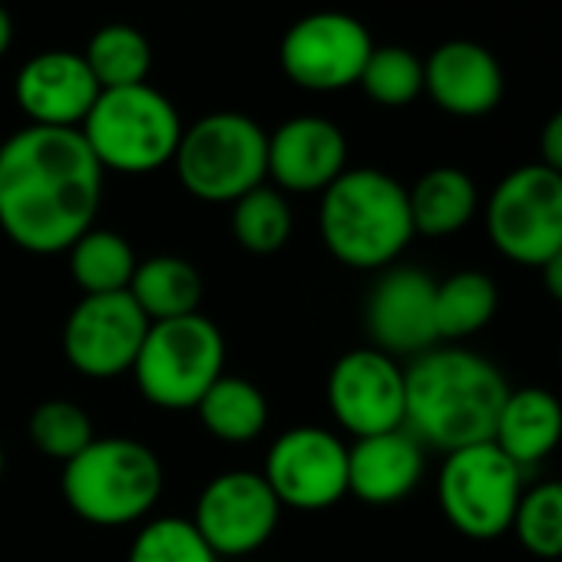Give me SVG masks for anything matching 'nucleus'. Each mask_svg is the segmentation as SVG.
<instances>
[{"label":"nucleus","instance_id":"f257e3e1","mask_svg":"<svg viewBox=\"0 0 562 562\" xmlns=\"http://www.w3.org/2000/svg\"><path fill=\"white\" fill-rule=\"evenodd\" d=\"M103 166L80 130L27 126L0 143V228L31 255H60L93 228Z\"/></svg>","mask_w":562,"mask_h":562},{"label":"nucleus","instance_id":"f03ea898","mask_svg":"<svg viewBox=\"0 0 562 562\" xmlns=\"http://www.w3.org/2000/svg\"><path fill=\"white\" fill-rule=\"evenodd\" d=\"M404 430L443 453L493 440L509 394L493 361L467 348H430L404 368Z\"/></svg>","mask_w":562,"mask_h":562},{"label":"nucleus","instance_id":"7ed1b4c3","mask_svg":"<svg viewBox=\"0 0 562 562\" xmlns=\"http://www.w3.org/2000/svg\"><path fill=\"white\" fill-rule=\"evenodd\" d=\"M318 228L331 258L358 271L391 268L417 235L407 189L381 169H345L322 192Z\"/></svg>","mask_w":562,"mask_h":562},{"label":"nucleus","instance_id":"20e7f679","mask_svg":"<svg viewBox=\"0 0 562 562\" xmlns=\"http://www.w3.org/2000/svg\"><path fill=\"white\" fill-rule=\"evenodd\" d=\"M64 499L90 526L120 529L143 522L166 486L159 457L133 437H97L64 463Z\"/></svg>","mask_w":562,"mask_h":562},{"label":"nucleus","instance_id":"39448f33","mask_svg":"<svg viewBox=\"0 0 562 562\" xmlns=\"http://www.w3.org/2000/svg\"><path fill=\"white\" fill-rule=\"evenodd\" d=\"M182 130L172 100L149 83H136L103 90L80 126V136L103 172L146 176L172 162Z\"/></svg>","mask_w":562,"mask_h":562},{"label":"nucleus","instance_id":"423d86ee","mask_svg":"<svg viewBox=\"0 0 562 562\" xmlns=\"http://www.w3.org/2000/svg\"><path fill=\"white\" fill-rule=\"evenodd\" d=\"M176 176L199 202H238L268 179V133L245 113H209L182 130Z\"/></svg>","mask_w":562,"mask_h":562},{"label":"nucleus","instance_id":"0eeeda50","mask_svg":"<svg viewBox=\"0 0 562 562\" xmlns=\"http://www.w3.org/2000/svg\"><path fill=\"white\" fill-rule=\"evenodd\" d=\"M130 374L153 407L195 411L205 391L225 374V338L202 312L153 322Z\"/></svg>","mask_w":562,"mask_h":562},{"label":"nucleus","instance_id":"6e6552de","mask_svg":"<svg viewBox=\"0 0 562 562\" xmlns=\"http://www.w3.org/2000/svg\"><path fill=\"white\" fill-rule=\"evenodd\" d=\"M447 522L476 542L499 539L513 529L522 496V470L493 443H473L447 453L437 480Z\"/></svg>","mask_w":562,"mask_h":562},{"label":"nucleus","instance_id":"1a4fd4ad","mask_svg":"<svg viewBox=\"0 0 562 562\" xmlns=\"http://www.w3.org/2000/svg\"><path fill=\"white\" fill-rule=\"evenodd\" d=\"M493 248L529 268H542L562 248V176L542 162L506 172L486 202Z\"/></svg>","mask_w":562,"mask_h":562},{"label":"nucleus","instance_id":"9d476101","mask_svg":"<svg viewBox=\"0 0 562 562\" xmlns=\"http://www.w3.org/2000/svg\"><path fill=\"white\" fill-rule=\"evenodd\" d=\"M261 476L281 509H331L348 496V447L338 434L325 427H292L268 447Z\"/></svg>","mask_w":562,"mask_h":562},{"label":"nucleus","instance_id":"9b49d317","mask_svg":"<svg viewBox=\"0 0 562 562\" xmlns=\"http://www.w3.org/2000/svg\"><path fill=\"white\" fill-rule=\"evenodd\" d=\"M374 50L368 27L341 11H318L302 18L281 37V70L305 90L331 93L355 87Z\"/></svg>","mask_w":562,"mask_h":562},{"label":"nucleus","instance_id":"f8f14e48","mask_svg":"<svg viewBox=\"0 0 562 562\" xmlns=\"http://www.w3.org/2000/svg\"><path fill=\"white\" fill-rule=\"evenodd\" d=\"M149 318L130 292L83 295L64 325V355L90 381H113L133 371Z\"/></svg>","mask_w":562,"mask_h":562},{"label":"nucleus","instance_id":"ddd939ff","mask_svg":"<svg viewBox=\"0 0 562 562\" xmlns=\"http://www.w3.org/2000/svg\"><path fill=\"white\" fill-rule=\"evenodd\" d=\"M281 503L255 470H225L212 476L192 513V526L218 559L258 552L278 529Z\"/></svg>","mask_w":562,"mask_h":562},{"label":"nucleus","instance_id":"4468645a","mask_svg":"<svg viewBox=\"0 0 562 562\" xmlns=\"http://www.w3.org/2000/svg\"><path fill=\"white\" fill-rule=\"evenodd\" d=\"M328 407L355 440L404 427V368L378 348H358L335 361L328 374Z\"/></svg>","mask_w":562,"mask_h":562},{"label":"nucleus","instance_id":"2eb2a0df","mask_svg":"<svg viewBox=\"0 0 562 562\" xmlns=\"http://www.w3.org/2000/svg\"><path fill=\"white\" fill-rule=\"evenodd\" d=\"M371 348L391 358H417L437 348V281L414 265H391L364 302Z\"/></svg>","mask_w":562,"mask_h":562},{"label":"nucleus","instance_id":"dca6fc26","mask_svg":"<svg viewBox=\"0 0 562 562\" xmlns=\"http://www.w3.org/2000/svg\"><path fill=\"white\" fill-rule=\"evenodd\" d=\"M345 169L348 139L325 116L285 120L268 136V179L278 192H325Z\"/></svg>","mask_w":562,"mask_h":562},{"label":"nucleus","instance_id":"f3484780","mask_svg":"<svg viewBox=\"0 0 562 562\" xmlns=\"http://www.w3.org/2000/svg\"><path fill=\"white\" fill-rule=\"evenodd\" d=\"M100 83L83 54L47 50L27 60L14 80V97L31 126L80 130L100 97Z\"/></svg>","mask_w":562,"mask_h":562},{"label":"nucleus","instance_id":"a211bd4d","mask_svg":"<svg viewBox=\"0 0 562 562\" xmlns=\"http://www.w3.org/2000/svg\"><path fill=\"white\" fill-rule=\"evenodd\" d=\"M503 90L499 60L476 41H447L424 60V93L450 116H486L499 106Z\"/></svg>","mask_w":562,"mask_h":562},{"label":"nucleus","instance_id":"6ab92c4d","mask_svg":"<svg viewBox=\"0 0 562 562\" xmlns=\"http://www.w3.org/2000/svg\"><path fill=\"white\" fill-rule=\"evenodd\" d=\"M424 476V443L401 430L361 437L348 447V493L368 506H391Z\"/></svg>","mask_w":562,"mask_h":562},{"label":"nucleus","instance_id":"aec40b11","mask_svg":"<svg viewBox=\"0 0 562 562\" xmlns=\"http://www.w3.org/2000/svg\"><path fill=\"white\" fill-rule=\"evenodd\" d=\"M559 440H562V404L555 394H549L546 387H519L506 394L496 417L493 443L519 470L542 463L559 447Z\"/></svg>","mask_w":562,"mask_h":562},{"label":"nucleus","instance_id":"412c9836","mask_svg":"<svg viewBox=\"0 0 562 562\" xmlns=\"http://www.w3.org/2000/svg\"><path fill=\"white\" fill-rule=\"evenodd\" d=\"M139 312L153 322H172L195 315L202 305V274L189 258L179 255H153L143 258L133 271L130 289Z\"/></svg>","mask_w":562,"mask_h":562},{"label":"nucleus","instance_id":"4be33fe9","mask_svg":"<svg viewBox=\"0 0 562 562\" xmlns=\"http://www.w3.org/2000/svg\"><path fill=\"white\" fill-rule=\"evenodd\" d=\"M414 232L427 238H443L473 222L480 192L476 182L457 166H437L424 172L414 189H407Z\"/></svg>","mask_w":562,"mask_h":562},{"label":"nucleus","instance_id":"5701e85b","mask_svg":"<svg viewBox=\"0 0 562 562\" xmlns=\"http://www.w3.org/2000/svg\"><path fill=\"white\" fill-rule=\"evenodd\" d=\"M209 437L222 443H251L268 427V397L245 378L222 374L195 407Z\"/></svg>","mask_w":562,"mask_h":562},{"label":"nucleus","instance_id":"b1692460","mask_svg":"<svg viewBox=\"0 0 562 562\" xmlns=\"http://www.w3.org/2000/svg\"><path fill=\"white\" fill-rule=\"evenodd\" d=\"M70 278L83 295L126 292L139 265L133 245L113 228H90L70 245Z\"/></svg>","mask_w":562,"mask_h":562},{"label":"nucleus","instance_id":"393cba45","mask_svg":"<svg viewBox=\"0 0 562 562\" xmlns=\"http://www.w3.org/2000/svg\"><path fill=\"white\" fill-rule=\"evenodd\" d=\"M499 308V289L486 271H457L437 285V338L463 341L480 335Z\"/></svg>","mask_w":562,"mask_h":562},{"label":"nucleus","instance_id":"a878e982","mask_svg":"<svg viewBox=\"0 0 562 562\" xmlns=\"http://www.w3.org/2000/svg\"><path fill=\"white\" fill-rule=\"evenodd\" d=\"M232 238L251 251V255H274L289 245L295 215L285 199V192H278L274 186L261 182L258 189L245 192L238 202H232Z\"/></svg>","mask_w":562,"mask_h":562},{"label":"nucleus","instance_id":"bb28decb","mask_svg":"<svg viewBox=\"0 0 562 562\" xmlns=\"http://www.w3.org/2000/svg\"><path fill=\"white\" fill-rule=\"evenodd\" d=\"M83 60L93 70L100 90H120V87L146 83L153 67V50L136 27L106 24L90 37Z\"/></svg>","mask_w":562,"mask_h":562},{"label":"nucleus","instance_id":"cd10ccee","mask_svg":"<svg viewBox=\"0 0 562 562\" xmlns=\"http://www.w3.org/2000/svg\"><path fill=\"white\" fill-rule=\"evenodd\" d=\"M27 437L47 460L60 463H70L97 440L90 414L67 397H50L37 404L27 420Z\"/></svg>","mask_w":562,"mask_h":562},{"label":"nucleus","instance_id":"c85d7f7f","mask_svg":"<svg viewBox=\"0 0 562 562\" xmlns=\"http://www.w3.org/2000/svg\"><path fill=\"white\" fill-rule=\"evenodd\" d=\"M513 532L539 559L562 555V480H546L519 496Z\"/></svg>","mask_w":562,"mask_h":562},{"label":"nucleus","instance_id":"c756f323","mask_svg":"<svg viewBox=\"0 0 562 562\" xmlns=\"http://www.w3.org/2000/svg\"><path fill=\"white\" fill-rule=\"evenodd\" d=\"M126 562H218L212 546L186 516H159L143 522L130 542Z\"/></svg>","mask_w":562,"mask_h":562},{"label":"nucleus","instance_id":"7c9ffc66","mask_svg":"<svg viewBox=\"0 0 562 562\" xmlns=\"http://www.w3.org/2000/svg\"><path fill=\"white\" fill-rule=\"evenodd\" d=\"M358 83L381 106H407L424 93V60L407 47H374Z\"/></svg>","mask_w":562,"mask_h":562},{"label":"nucleus","instance_id":"2f4dec72","mask_svg":"<svg viewBox=\"0 0 562 562\" xmlns=\"http://www.w3.org/2000/svg\"><path fill=\"white\" fill-rule=\"evenodd\" d=\"M539 162L562 176V106L546 120L539 133Z\"/></svg>","mask_w":562,"mask_h":562},{"label":"nucleus","instance_id":"473e14b6","mask_svg":"<svg viewBox=\"0 0 562 562\" xmlns=\"http://www.w3.org/2000/svg\"><path fill=\"white\" fill-rule=\"evenodd\" d=\"M542 285H546L549 299L562 305V248L542 265Z\"/></svg>","mask_w":562,"mask_h":562},{"label":"nucleus","instance_id":"72a5a7b5","mask_svg":"<svg viewBox=\"0 0 562 562\" xmlns=\"http://www.w3.org/2000/svg\"><path fill=\"white\" fill-rule=\"evenodd\" d=\"M11 41H14V24H11V14L0 8V57L8 54Z\"/></svg>","mask_w":562,"mask_h":562},{"label":"nucleus","instance_id":"f704fd0d","mask_svg":"<svg viewBox=\"0 0 562 562\" xmlns=\"http://www.w3.org/2000/svg\"><path fill=\"white\" fill-rule=\"evenodd\" d=\"M4 470H8V453H4V447H0V476H4Z\"/></svg>","mask_w":562,"mask_h":562},{"label":"nucleus","instance_id":"c9c22d12","mask_svg":"<svg viewBox=\"0 0 562 562\" xmlns=\"http://www.w3.org/2000/svg\"><path fill=\"white\" fill-rule=\"evenodd\" d=\"M559 364H562V348H559Z\"/></svg>","mask_w":562,"mask_h":562}]
</instances>
